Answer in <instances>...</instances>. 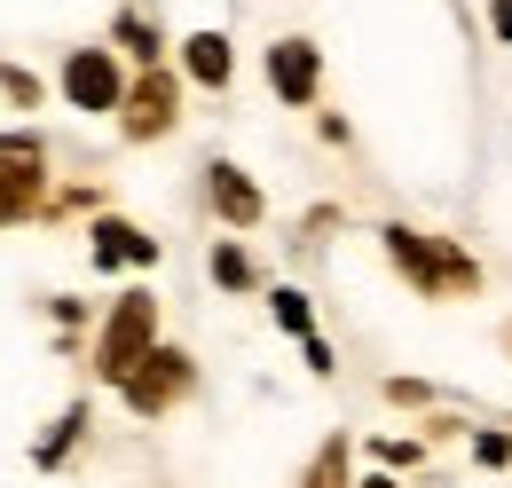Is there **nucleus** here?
Returning a JSON list of instances; mask_svg holds the SVG:
<instances>
[{
	"label": "nucleus",
	"mask_w": 512,
	"mask_h": 488,
	"mask_svg": "<svg viewBox=\"0 0 512 488\" xmlns=\"http://www.w3.org/2000/svg\"><path fill=\"white\" fill-rule=\"evenodd\" d=\"M386 260L402 268V284H418V300H465L481 292V260L449 237H426V229H386Z\"/></svg>",
	"instance_id": "nucleus-1"
},
{
	"label": "nucleus",
	"mask_w": 512,
	"mask_h": 488,
	"mask_svg": "<svg viewBox=\"0 0 512 488\" xmlns=\"http://www.w3.org/2000/svg\"><path fill=\"white\" fill-rule=\"evenodd\" d=\"M150 347H158V300H150V292H127V300L103 315V339H95V370H103V378L119 386V378H127V370L142 363Z\"/></svg>",
	"instance_id": "nucleus-2"
},
{
	"label": "nucleus",
	"mask_w": 512,
	"mask_h": 488,
	"mask_svg": "<svg viewBox=\"0 0 512 488\" xmlns=\"http://www.w3.org/2000/svg\"><path fill=\"white\" fill-rule=\"evenodd\" d=\"M190 378H197V370H190V355H182V347H150V355L119 378V394H127L134 418H158V410H174V402L190 394Z\"/></svg>",
	"instance_id": "nucleus-3"
},
{
	"label": "nucleus",
	"mask_w": 512,
	"mask_h": 488,
	"mask_svg": "<svg viewBox=\"0 0 512 488\" xmlns=\"http://www.w3.org/2000/svg\"><path fill=\"white\" fill-rule=\"evenodd\" d=\"M40 189H48V150L32 134H0V229L24 221L40 205Z\"/></svg>",
	"instance_id": "nucleus-4"
},
{
	"label": "nucleus",
	"mask_w": 512,
	"mask_h": 488,
	"mask_svg": "<svg viewBox=\"0 0 512 488\" xmlns=\"http://www.w3.org/2000/svg\"><path fill=\"white\" fill-rule=\"evenodd\" d=\"M174 119H182V87L150 63L142 79L127 87V111H119V126H127L134 142H158V134H174Z\"/></svg>",
	"instance_id": "nucleus-5"
},
{
	"label": "nucleus",
	"mask_w": 512,
	"mask_h": 488,
	"mask_svg": "<svg viewBox=\"0 0 512 488\" xmlns=\"http://www.w3.org/2000/svg\"><path fill=\"white\" fill-rule=\"evenodd\" d=\"M64 95L79 103V111H127V79H119L111 48H71V63H64Z\"/></svg>",
	"instance_id": "nucleus-6"
},
{
	"label": "nucleus",
	"mask_w": 512,
	"mask_h": 488,
	"mask_svg": "<svg viewBox=\"0 0 512 488\" xmlns=\"http://www.w3.org/2000/svg\"><path fill=\"white\" fill-rule=\"evenodd\" d=\"M268 87H276L284 103H316V87H323L316 40H276V48H268Z\"/></svg>",
	"instance_id": "nucleus-7"
},
{
	"label": "nucleus",
	"mask_w": 512,
	"mask_h": 488,
	"mask_svg": "<svg viewBox=\"0 0 512 488\" xmlns=\"http://www.w3.org/2000/svg\"><path fill=\"white\" fill-rule=\"evenodd\" d=\"M205 197H213V213L229 221V229H253L260 213V189H253V174H237V166H205Z\"/></svg>",
	"instance_id": "nucleus-8"
},
{
	"label": "nucleus",
	"mask_w": 512,
	"mask_h": 488,
	"mask_svg": "<svg viewBox=\"0 0 512 488\" xmlns=\"http://www.w3.org/2000/svg\"><path fill=\"white\" fill-rule=\"evenodd\" d=\"M119 260L150 268V260H158V237H142L134 221H95V268H119Z\"/></svg>",
	"instance_id": "nucleus-9"
},
{
	"label": "nucleus",
	"mask_w": 512,
	"mask_h": 488,
	"mask_svg": "<svg viewBox=\"0 0 512 488\" xmlns=\"http://www.w3.org/2000/svg\"><path fill=\"white\" fill-rule=\"evenodd\" d=\"M182 71H190L197 87H229L237 56H229V40H221V32H190V40H182Z\"/></svg>",
	"instance_id": "nucleus-10"
},
{
	"label": "nucleus",
	"mask_w": 512,
	"mask_h": 488,
	"mask_svg": "<svg viewBox=\"0 0 512 488\" xmlns=\"http://www.w3.org/2000/svg\"><path fill=\"white\" fill-rule=\"evenodd\" d=\"M268 315H276V331H292V339H316V315H308V292H276V300H268Z\"/></svg>",
	"instance_id": "nucleus-11"
},
{
	"label": "nucleus",
	"mask_w": 512,
	"mask_h": 488,
	"mask_svg": "<svg viewBox=\"0 0 512 488\" xmlns=\"http://www.w3.org/2000/svg\"><path fill=\"white\" fill-rule=\"evenodd\" d=\"M213 284H221V292H253V260H245L237 244H213Z\"/></svg>",
	"instance_id": "nucleus-12"
},
{
	"label": "nucleus",
	"mask_w": 512,
	"mask_h": 488,
	"mask_svg": "<svg viewBox=\"0 0 512 488\" xmlns=\"http://www.w3.org/2000/svg\"><path fill=\"white\" fill-rule=\"evenodd\" d=\"M300 488H347V441H323L316 465H308V481Z\"/></svg>",
	"instance_id": "nucleus-13"
},
{
	"label": "nucleus",
	"mask_w": 512,
	"mask_h": 488,
	"mask_svg": "<svg viewBox=\"0 0 512 488\" xmlns=\"http://www.w3.org/2000/svg\"><path fill=\"white\" fill-rule=\"evenodd\" d=\"M119 40H127V48H134L142 63H158V24H150L142 8H127V16H119Z\"/></svg>",
	"instance_id": "nucleus-14"
},
{
	"label": "nucleus",
	"mask_w": 512,
	"mask_h": 488,
	"mask_svg": "<svg viewBox=\"0 0 512 488\" xmlns=\"http://www.w3.org/2000/svg\"><path fill=\"white\" fill-rule=\"evenodd\" d=\"M79 426H87V410H64V418H56V433L40 441V465H64V449L79 441Z\"/></svg>",
	"instance_id": "nucleus-15"
},
{
	"label": "nucleus",
	"mask_w": 512,
	"mask_h": 488,
	"mask_svg": "<svg viewBox=\"0 0 512 488\" xmlns=\"http://www.w3.org/2000/svg\"><path fill=\"white\" fill-rule=\"evenodd\" d=\"M473 457L497 473V465H512V433H473Z\"/></svg>",
	"instance_id": "nucleus-16"
},
{
	"label": "nucleus",
	"mask_w": 512,
	"mask_h": 488,
	"mask_svg": "<svg viewBox=\"0 0 512 488\" xmlns=\"http://www.w3.org/2000/svg\"><path fill=\"white\" fill-rule=\"evenodd\" d=\"M0 87H8V95H16V103H24V111H32V103H40V79H32V71H16V63H0Z\"/></svg>",
	"instance_id": "nucleus-17"
},
{
	"label": "nucleus",
	"mask_w": 512,
	"mask_h": 488,
	"mask_svg": "<svg viewBox=\"0 0 512 488\" xmlns=\"http://www.w3.org/2000/svg\"><path fill=\"white\" fill-rule=\"evenodd\" d=\"M386 402H402V410H426V402H434V394H426V386H418V378H386Z\"/></svg>",
	"instance_id": "nucleus-18"
},
{
	"label": "nucleus",
	"mask_w": 512,
	"mask_h": 488,
	"mask_svg": "<svg viewBox=\"0 0 512 488\" xmlns=\"http://www.w3.org/2000/svg\"><path fill=\"white\" fill-rule=\"evenodd\" d=\"M379 465H386V473H402V465H418V441H379Z\"/></svg>",
	"instance_id": "nucleus-19"
},
{
	"label": "nucleus",
	"mask_w": 512,
	"mask_h": 488,
	"mask_svg": "<svg viewBox=\"0 0 512 488\" xmlns=\"http://www.w3.org/2000/svg\"><path fill=\"white\" fill-rule=\"evenodd\" d=\"M489 32H497V40H512V0H497V8H489Z\"/></svg>",
	"instance_id": "nucleus-20"
},
{
	"label": "nucleus",
	"mask_w": 512,
	"mask_h": 488,
	"mask_svg": "<svg viewBox=\"0 0 512 488\" xmlns=\"http://www.w3.org/2000/svg\"><path fill=\"white\" fill-rule=\"evenodd\" d=\"M363 488H402V481H394V473H371V481H363Z\"/></svg>",
	"instance_id": "nucleus-21"
},
{
	"label": "nucleus",
	"mask_w": 512,
	"mask_h": 488,
	"mask_svg": "<svg viewBox=\"0 0 512 488\" xmlns=\"http://www.w3.org/2000/svg\"><path fill=\"white\" fill-rule=\"evenodd\" d=\"M505 355H512V323H505Z\"/></svg>",
	"instance_id": "nucleus-22"
}]
</instances>
